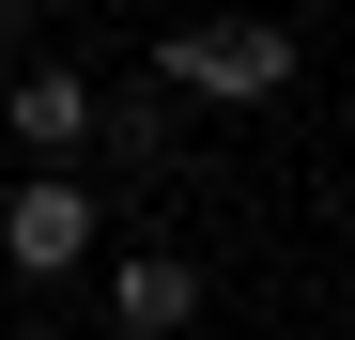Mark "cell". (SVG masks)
<instances>
[{"mask_svg":"<svg viewBox=\"0 0 355 340\" xmlns=\"http://www.w3.org/2000/svg\"><path fill=\"white\" fill-rule=\"evenodd\" d=\"M155 93H186V108H278L293 93V31L278 16H170L155 31Z\"/></svg>","mask_w":355,"mask_h":340,"instance_id":"6da1fadb","label":"cell"},{"mask_svg":"<svg viewBox=\"0 0 355 340\" xmlns=\"http://www.w3.org/2000/svg\"><path fill=\"white\" fill-rule=\"evenodd\" d=\"M93 248H108V201L78 186V155H31L16 201H0V263H16V278H78Z\"/></svg>","mask_w":355,"mask_h":340,"instance_id":"7a4b0ae2","label":"cell"},{"mask_svg":"<svg viewBox=\"0 0 355 340\" xmlns=\"http://www.w3.org/2000/svg\"><path fill=\"white\" fill-rule=\"evenodd\" d=\"M93 124H108V93L78 62H0V139L16 155H93Z\"/></svg>","mask_w":355,"mask_h":340,"instance_id":"3957f363","label":"cell"},{"mask_svg":"<svg viewBox=\"0 0 355 340\" xmlns=\"http://www.w3.org/2000/svg\"><path fill=\"white\" fill-rule=\"evenodd\" d=\"M108 325H124V340L201 325V263H186V248H124V263H108Z\"/></svg>","mask_w":355,"mask_h":340,"instance_id":"277c9868","label":"cell"},{"mask_svg":"<svg viewBox=\"0 0 355 340\" xmlns=\"http://www.w3.org/2000/svg\"><path fill=\"white\" fill-rule=\"evenodd\" d=\"M170 108H186V93H170ZM170 108H108V124H93V139H108V155H124V170H155V155H170Z\"/></svg>","mask_w":355,"mask_h":340,"instance_id":"5b68a950","label":"cell"},{"mask_svg":"<svg viewBox=\"0 0 355 340\" xmlns=\"http://www.w3.org/2000/svg\"><path fill=\"white\" fill-rule=\"evenodd\" d=\"M0 62H31V0H0Z\"/></svg>","mask_w":355,"mask_h":340,"instance_id":"8992f818","label":"cell"}]
</instances>
